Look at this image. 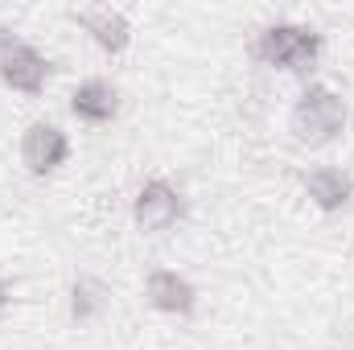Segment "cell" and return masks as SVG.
Masks as SVG:
<instances>
[{
    "mask_svg": "<svg viewBox=\"0 0 354 350\" xmlns=\"http://www.w3.org/2000/svg\"><path fill=\"white\" fill-rule=\"evenodd\" d=\"M252 58L260 66L305 75L322 58V33L309 29V25H297V21H276V25L260 29V37L252 42Z\"/></svg>",
    "mask_w": 354,
    "mask_h": 350,
    "instance_id": "cell-1",
    "label": "cell"
},
{
    "mask_svg": "<svg viewBox=\"0 0 354 350\" xmlns=\"http://www.w3.org/2000/svg\"><path fill=\"white\" fill-rule=\"evenodd\" d=\"M288 128H292L297 145L322 149V145L342 136V128H346V99L334 87H326V83H309L301 91V99L292 103Z\"/></svg>",
    "mask_w": 354,
    "mask_h": 350,
    "instance_id": "cell-2",
    "label": "cell"
},
{
    "mask_svg": "<svg viewBox=\"0 0 354 350\" xmlns=\"http://www.w3.org/2000/svg\"><path fill=\"white\" fill-rule=\"evenodd\" d=\"M0 79L4 87L21 91V95H41L50 79V62L12 29H0Z\"/></svg>",
    "mask_w": 354,
    "mask_h": 350,
    "instance_id": "cell-3",
    "label": "cell"
},
{
    "mask_svg": "<svg viewBox=\"0 0 354 350\" xmlns=\"http://www.w3.org/2000/svg\"><path fill=\"white\" fill-rule=\"evenodd\" d=\"M132 219L140 231H169L185 219V194L165 177H149L132 198Z\"/></svg>",
    "mask_w": 354,
    "mask_h": 350,
    "instance_id": "cell-4",
    "label": "cell"
},
{
    "mask_svg": "<svg viewBox=\"0 0 354 350\" xmlns=\"http://www.w3.org/2000/svg\"><path fill=\"white\" fill-rule=\"evenodd\" d=\"M71 157V136L50 124V120H33L21 136V161L33 177H50L54 169H62Z\"/></svg>",
    "mask_w": 354,
    "mask_h": 350,
    "instance_id": "cell-5",
    "label": "cell"
},
{
    "mask_svg": "<svg viewBox=\"0 0 354 350\" xmlns=\"http://www.w3.org/2000/svg\"><path fill=\"white\" fill-rule=\"evenodd\" d=\"M145 297L157 313H169V317H189L198 309V288L181 272H169V268H157L145 276Z\"/></svg>",
    "mask_w": 354,
    "mask_h": 350,
    "instance_id": "cell-6",
    "label": "cell"
},
{
    "mask_svg": "<svg viewBox=\"0 0 354 350\" xmlns=\"http://www.w3.org/2000/svg\"><path fill=\"white\" fill-rule=\"evenodd\" d=\"M75 25H83L91 33V42L103 50V54H124L132 46V25L120 8H107V4H91V8H75L71 12Z\"/></svg>",
    "mask_w": 354,
    "mask_h": 350,
    "instance_id": "cell-7",
    "label": "cell"
},
{
    "mask_svg": "<svg viewBox=\"0 0 354 350\" xmlns=\"http://www.w3.org/2000/svg\"><path fill=\"white\" fill-rule=\"evenodd\" d=\"M71 111L83 124H111L120 116V91L111 87L107 79H87L71 95Z\"/></svg>",
    "mask_w": 354,
    "mask_h": 350,
    "instance_id": "cell-8",
    "label": "cell"
},
{
    "mask_svg": "<svg viewBox=\"0 0 354 350\" xmlns=\"http://www.w3.org/2000/svg\"><path fill=\"white\" fill-rule=\"evenodd\" d=\"M305 194H309V202H313L317 210L338 214V210H346V206H351L354 181L342 174V169L322 165V169H309V174H305Z\"/></svg>",
    "mask_w": 354,
    "mask_h": 350,
    "instance_id": "cell-9",
    "label": "cell"
},
{
    "mask_svg": "<svg viewBox=\"0 0 354 350\" xmlns=\"http://www.w3.org/2000/svg\"><path fill=\"white\" fill-rule=\"evenodd\" d=\"M107 309V284L95 276H79L71 284V317L75 322H91Z\"/></svg>",
    "mask_w": 354,
    "mask_h": 350,
    "instance_id": "cell-10",
    "label": "cell"
},
{
    "mask_svg": "<svg viewBox=\"0 0 354 350\" xmlns=\"http://www.w3.org/2000/svg\"><path fill=\"white\" fill-rule=\"evenodd\" d=\"M8 301H12V288H8V280L0 276V317L8 313Z\"/></svg>",
    "mask_w": 354,
    "mask_h": 350,
    "instance_id": "cell-11",
    "label": "cell"
}]
</instances>
